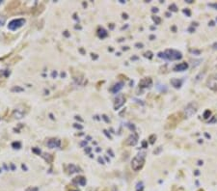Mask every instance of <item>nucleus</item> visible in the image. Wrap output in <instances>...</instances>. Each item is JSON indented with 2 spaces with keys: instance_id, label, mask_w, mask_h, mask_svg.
<instances>
[{
  "instance_id": "40",
  "label": "nucleus",
  "mask_w": 217,
  "mask_h": 191,
  "mask_svg": "<svg viewBox=\"0 0 217 191\" xmlns=\"http://www.w3.org/2000/svg\"><path fill=\"white\" fill-rule=\"evenodd\" d=\"M61 76H62V77H65V76H66V73H65V72H62V73H61Z\"/></svg>"
},
{
  "instance_id": "34",
  "label": "nucleus",
  "mask_w": 217,
  "mask_h": 191,
  "mask_svg": "<svg viewBox=\"0 0 217 191\" xmlns=\"http://www.w3.org/2000/svg\"><path fill=\"white\" fill-rule=\"evenodd\" d=\"M103 132H104V134H105V135H106L107 137H109L110 139H111V136H110V134H108V132H107L106 130H103Z\"/></svg>"
},
{
  "instance_id": "2",
  "label": "nucleus",
  "mask_w": 217,
  "mask_h": 191,
  "mask_svg": "<svg viewBox=\"0 0 217 191\" xmlns=\"http://www.w3.org/2000/svg\"><path fill=\"white\" fill-rule=\"evenodd\" d=\"M146 159V152H140L133 157L131 161V168L133 169V171L138 172L139 170L142 169V167L144 166Z\"/></svg>"
},
{
  "instance_id": "26",
  "label": "nucleus",
  "mask_w": 217,
  "mask_h": 191,
  "mask_svg": "<svg viewBox=\"0 0 217 191\" xmlns=\"http://www.w3.org/2000/svg\"><path fill=\"white\" fill-rule=\"evenodd\" d=\"M102 119H103L105 122H106V123H109V122H110V120L107 118V116H106V115H102Z\"/></svg>"
},
{
  "instance_id": "24",
  "label": "nucleus",
  "mask_w": 217,
  "mask_h": 191,
  "mask_svg": "<svg viewBox=\"0 0 217 191\" xmlns=\"http://www.w3.org/2000/svg\"><path fill=\"white\" fill-rule=\"evenodd\" d=\"M169 9H170V11H171V10L174 11V12H176V11H177V7H176V5H175V4L171 5V6L169 7Z\"/></svg>"
},
{
  "instance_id": "8",
  "label": "nucleus",
  "mask_w": 217,
  "mask_h": 191,
  "mask_svg": "<svg viewBox=\"0 0 217 191\" xmlns=\"http://www.w3.org/2000/svg\"><path fill=\"white\" fill-rule=\"evenodd\" d=\"M137 142H138V135L136 133H132L129 138L128 140H126V145H129V146H134L137 144Z\"/></svg>"
},
{
  "instance_id": "43",
  "label": "nucleus",
  "mask_w": 217,
  "mask_h": 191,
  "mask_svg": "<svg viewBox=\"0 0 217 191\" xmlns=\"http://www.w3.org/2000/svg\"><path fill=\"white\" fill-rule=\"evenodd\" d=\"M11 167H12L13 170H15V165H14V164H11Z\"/></svg>"
},
{
  "instance_id": "22",
  "label": "nucleus",
  "mask_w": 217,
  "mask_h": 191,
  "mask_svg": "<svg viewBox=\"0 0 217 191\" xmlns=\"http://www.w3.org/2000/svg\"><path fill=\"white\" fill-rule=\"evenodd\" d=\"M144 56L147 57V58H149V59H151V58L152 57V53L151 51H148V52H145L144 53Z\"/></svg>"
},
{
  "instance_id": "41",
  "label": "nucleus",
  "mask_w": 217,
  "mask_h": 191,
  "mask_svg": "<svg viewBox=\"0 0 217 191\" xmlns=\"http://www.w3.org/2000/svg\"><path fill=\"white\" fill-rule=\"evenodd\" d=\"M22 169L23 170H27V168H26V166L24 165V164H22Z\"/></svg>"
},
{
  "instance_id": "9",
  "label": "nucleus",
  "mask_w": 217,
  "mask_h": 191,
  "mask_svg": "<svg viewBox=\"0 0 217 191\" xmlns=\"http://www.w3.org/2000/svg\"><path fill=\"white\" fill-rule=\"evenodd\" d=\"M61 146V141L59 139H50L47 142V147L50 149H54V148H59Z\"/></svg>"
},
{
  "instance_id": "27",
  "label": "nucleus",
  "mask_w": 217,
  "mask_h": 191,
  "mask_svg": "<svg viewBox=\"0 0 217 191\" xmlns=\"http://www.w3.org/2000/svg\"><path fill=\"white\" fill-rule=\"evenodd\" d=\"M56 76H57V72H56V71L52 72V73H51V77H52V78H55Z\"/></svg>"
},
{
  "instance_id": "39",
  "label": "nucleus",
  "mask_w": 217,
  "mask_h": 191,
  "mask_svg": "<svg viewBox=\"0 0 217 191\" xmlns=\"http://www.w3.org/2000/svg\"><path fill=\"white\" fill-rule=\"evenodd\" d=\"M157 11H158V10H157V8H152V12H155V13H156Z\"/></svg>"
},
{
  "instance_id": "44",
  "label": "nucleus",
  "mask_w": 217,
  "mask_h": 191,
  "mask_svg": "<svg viewBox=\"0 0 217 191\" xmlns=\"http://www.w3.org/2000/svg\"><path fill=\"white\" fill-rule=\"evenodd\" d=\"M97 152H100V149H99V148H98V149H97Z\"/></svg>"
},
{
  "instance_id": "7",
  "label": "nucleus",
  "mask_w": 217,
  "mask_h": 191,
  "mask_svg": "<svg viewBox=\"0 0 217 191\" xmlns=\"http://www.w3.org/2000/svg\"><path fill=\"white\" fill-rule=\"evenodd\" d=\"M152 80L151 77H145L139 82V87L140 88H149L152 86Z\"/></svg>"
},
{
  "instance_id": "25",
  "label": "nucleus",
  "mask_w": 217,
  "mask_h": 191,
  "mask_svg": "<svg viewBox=\"0 0 217 191\" xmlns=\"http://www.w3.org/2000/svg\"><path fill=\"white\" fill-rule=\"evenodd\" d=\"M73 126H75V129H83V126H80V125H78V124H75V125H73Z\"/></svg>"
},
{
  "instance_id": "10",
  "label": "nucleus",
  "mask_w": 217,
  "mask_h": 191,
  "mask_svg": "<svg viewBox=\"0 0 217 191\" xmlns=\"http://www.w3.org/2000/svg\"><path fill=\"white\" fill-rule=\"evenodd\" d=\"M124 86H125V83L124 82H117L116 84H114L113 86H112V88H111V92H112L113 94H117V93H119L122 89L124 88Z\"/></svg>"
},
{
  "instance_id": "28",
  "label": "nucleus",
  "mask_w": 217,
  "mask_h": 191,
  "mask_svg": "<svg viewBox=\"0 0 217 191\" xmlns=\"http://www.w3.org/2000/svg\"><path fill=\"white\" fill-rule=\"evenodd\" d=\"M79 145H80V147H84V146H86V145H87V141H86V140H85V141H82V142H81Z\"/></svg>"
},
{
  "instance_id": "31",
  "label": "nucleus",
  "mask_w": 217,
  "mask_h": 191,
  "mask_svg": "<svg viewBox=\"0 0 217 191\" xmlns=\"http://www.w3.org/2000/svg\"><path fill=\"white\" fill-rule=\"evenodd\" d=\"M64 36L68 38V37H70V33H68V31H65V32H64Z\"/></svg>"
},
{
  "instance_id": "45",
  "label": "nucleus",
  "mask_w": 217,
  "mask_h": 191,
  "mask_svg": "<svg viewBox=\"0 0 217 191\" xmlns=\"http://www.w3.org/2000/svg\"><path fill=\"white\" fill-rule=\"evenodd\" d=\"M71 191H76V190H71Z\"/></svg>"
},
{
  "instance_id": "4",
  "label": "nucleus",
  "mask_w": 217,
  "mask_h": 191,
  "mask_svg": "<svg viewBox=\"0 0 217 191\" xmlns=\"http://www.w3.org/2000/svg\"><path fill=\"white\" fill-rule=\"evenodd\" d=\"M198 110V104L196 102H190L186 105V107L184 109V114L186 117H191L193 116Z\"/></svg>"
},
{
  "instance_id": "3",
  "label": "nucleus",
  "mask_w": 217,
  "mask_h": 191,
  "mask_svg": "<svg viewBox=\"0 0 217 191\" xmlns=\"http://www.w3.org/2000/svg\"><path fill=\"white\" fill-rule=\"evenodd\" d=\"M25 23V19L24 18H17V19H13L12 21H10L8 24V29L15 31L20 27H22Z\"/></svg>"
},
{
  "instance_id": "33",
  "label": "nucleus",
  "mask_w": 217,
  "mask_h": 191,
  "mask_svg": "<svg viewBox=\"0 0 217 191\" xmlns=\"http://www.w3.org/2000/svg\"><path fill=\"white\" fill-rule=\"evenodd\" d=\"M209 6H210V7H212V8L217 9V4H216V3H215V4H209Z\"/></svg>"
},
{
  "instance_id": "32",
  "label": "nucleus",
  "mask_w": 217,
  "mask_h": 191,
  "mask_svg": "<svg viewBox=\"0 0 217 191\" xmlns=\"http://www.w3.org/2000/svg\"><path fill=\"white\" fill-rule=\"evenodd\" d=\"M98 162L102 163V164H104V161H103V159L102 157H98Z\"/></svg>"
},
{
  "instance_id": "23",
  "label": "nucleus",
  "mask_w": 217,
  "mask_h": 191,
  "mask_svg": "<svg viewBox=\"0 0 217 191\" xmlns=\"http://www.w3.org/2000/svg\"><path fill=\"white\" fill-rule=\"evenodd\" d=\"M32 152H35V153H37V155H39V156L41 155V152H42L41 150H39V149H37V148H33V149H32Z\"/></svg>"
},
{
  "instance_id": "5",
  "label": "nucleus",
  "mask_w": 217,
  "mask_h": 191,
  "mask_svg": "<svg viewBox=\"0 0 217 191\" xmlns=\"http://www.w3.org/2000/svg\"><path fill=\"white\" fill-rule=\"evenodd\" d=\"M206 86L212 91H217V73L211 74L206 81Z\"/></svg>"
},
{
  "instance_id": "42",
  "label": "nucleus",
  "mask_w": 217,
  "mask_h": 191,
  "mask_svg": "<svg viewBox=\"0 0 217 191\" xmlns=\"http://www.w3.org/2000/svg\"><path fill=\"white\" fill-rule=\"evenodd\" d=\"M146 144H147V143H146V141H144V142H143V147H146Z\"/></svg>"
},
{
  "instance_id": "6",
  "label": "nucleus",
  "mask_w": 217,
  "mask_h": 191,
  "mask_svg": "<svg viewBox=\"0 0 217 191\" xmlns=\"http://www.w3.org/2000/svg\"><path fill=\"white\" fill-rule=\"evenodd\" d=\"M125 102V97L123 94H119L117 96V98L115 99V102H114V109L115 110H119V108H121Z\"/></svg>"
},
{
  "instance_id": "11",
  "label": "nucleus",
  "mask_w": 217,
  "mask_h": 191,
  "mask_svg": "<svg viewBox=\"0 0 217 191\" xmlns=\"http://www.w3.org/2000/svg\"><path fill=\"white\" fill-rule=\"evenodd\" d=\"M188 68V64L187 63H179L178 65L174 68V71L175 72H183V71H186Z\"/></svg>"
},
{
  "instance_id": "36",
  "label": "nucleus",
  "mask_w": 217,
  "mask_h": 191,
  "mask_svg": "<svg viewBox=\"0 0 217 191\" xmlns=\"http://www.w3.org/2000/svg\"><path fill=\"white\" fill-rule=\"evenodd\" d=\"M75 119H76V120H78V121H80V122H83V120H82V119H81L79 116H75Z\"/></svg>"
},
{
  "instance_id": "20",
  "label": "nucleus",
  "mask_w": 217,
  "mask_h": 191,
  "mask_svg": "<svg viewBox=\"0 0 217 191\" xmlns=\"http://www.w3.org/2000/svg\"><path fill=\"white\" fill-rule=\"evenodd\" d=\"M5 21H6V18H5V17H3V15L0 14V26H3L5 24Z\"/></svg>"
},
{
  "instance_id": "19",
  "label": "nucleus",
  "mask_w": 217,
  "mask_h": 191,
  "mask_svg": "<svg viewBox=\"0 0 217 191\" xmlns=\"http://www.w3.org/2000/svg\"><path fill=\"white\" fill-rule=\"evenodd\" d=\"M142 190H143V183L140 182L136 185V191H142Z\"/></svg>"
},
{
  "instance_id": "37",
  "label": "nucleus",
  "mask_w": 217,
  "mask_h": 191,
  "mask_svg": "<svg viewBox=\"0 0 217 191\" xmlns=\"http://www.w3.org/2000/svg\"><path fill=\"white\" fill-rule=\"evenodd\" d=\"M92 58H93V59H98L97 54H92Z\"/></svg>"
},
{
  "instance_id": "21",
  "label": "nucleus",
  "mask_w": 217,
  "mask_h": 191,
  "mask_svg": "<svg viewBox=\"0 0 217 191\" xmlns=\"http://www.w3.org/2000/svg\"><path fill=\"white\" fill-rule=\"evenodd\" d=\"M152 20L155 21V24H159L160 23V21H161V19L158 18V17H152Z\"/></svg>"
},
{
  "instance_id": "30",
  "label": "nucleus",
  "mask_w": 217,
  "mask_h": 191,
  "mask_svg": "<svg viewBox=\"0 0 217 191\" xmlns=\"http://www.w3.org/2000/svg\"><path fill=\"white\" fill-rule=\"evenodd\" d=\"M135 46H137L138 49H142V47H143V44H136Z\"/></svg>"
},
{
  "instance_id": "14",
  "label": "nucleus",
  "mask_w": 217,
  "mask_h": 191,
  "mask_svg": "<svg viewBox=\"0 0 217 191\" xmlns=\"http://www.w3.org/2000/svg\"><path fill=\"white\" fill-rule=\"evenodd\" d=\"M79 169L77 166L75 165H73V164H70V165L68 166V171L70 174H73V173H75V172H79Z\"/></svg>"
},
{
  "instance_id": "12",
  "label": "nucleus",
  "mask_w": 217,
  "mask_h": 191,
  "mask_svg": "<svg viewBox=\"0 0 217 191\" xmlns=\"http://www.w3.org/2000/svg\"><path fill=\"white\" fill-rule=\"evenodd\" d=\"M171 84L175 88H181L182 84V80H181V79H179V78H173V79H171Z\"/></svg>"
},
{
  "instance_id": "38",
  "label": "nucleus",
  "mask_w": 217,
  "mask_h": 191,
  "mask_svg": "<svg viewBox=\"0 0 217 191\" xmlns=\"http://www.w3.org/2000/svg\"><path fill=\"white\" fill-rule=\"evenodd\" d=\"M213 49H217V42H215L213 45Z\"/></svg>"
},
{
  "instance_id": "1",
  "label": "nucleus",
  "mask_w": 217,
  "mask_h": 191,
  "mask_svg": "<svg viewBox=\"0 0 217 191\" xmlns=\"http://www.w3.org/2000/svg\"><path fill=\"white\" fill-rule=\"evenodd\" d=\"M157 55L159 58H162V59H165L168 61H177L182 59V53L176 49H167L163 52H159Z\"/></svg>"
},
{
  "instance_id": "35",
  "label": "nucleus",
  "mask_w": 217,
  "mask_h": 191,
  "mask_svg": "<svg viewBox=\"0 0 217 191\" xmlns=\"http://www.w3.org/2000/svg\"><path fill=\"white\" fill-rule=\"evenodd\" d=\"M90 152H91V148H87V149H85V152L89 153Z\"/></svg>"
},
{
  "instance_id": "13",
  "label": "nucleus",
  "mask_w": 217,
  "mask_h": 191,
  "mask_svg": "<svg viewBox=\"0 0 217 191\" xmlns=\"http://www.w3.org/2000/svg\"><path fill=\"white\" fill-rule=\"evenodd\" d=\"M98 36L100 39H104L108 36V33L106 32V30L102 27V28H98Z\"/></svg>"
},
{
  "instance_id": "46",
  "label": "nucleus",
  "mask_w": 217,
  "mask_h": 191,
  "mask_svg": "<svg viewBox=\"0 0 217 191\" xmlns=\"http://www.w3.org/2000/svg\"><path fill=\"white\" fill-rule=\"evenodd\" d=\"M1 3H2V1H0V4H1Z\"/></svg>"
},
{
  "instance_id": "16",
  "label": "nucleus",
  "mask_w": 217,
  "mask_h": 191,
  "mask_svg": "<svg viewBox=\"0 0 217 191\" xmlns=\"http://www.w3.org/2000/svg\"><path fill=\"white\" fill-rule=\"evenodd\" d=\"M13 116L15 117V119H22V117H23V112H22V111H19L18 109H17V110L14 111Z\"/></svg>"
},
{
  "instance_id": "17",
  "label": "nucleus",
  "mask_w": 217,
  "mask_h": 191,
  "mask_svg": "<svg viewBox=\"0 0 217 191\" xmlns=\"http://www.w3.org/2000/svg\"><path fill=\"white\" fill-rule=\"evenodd\" d=\"M12 91H13V92H17V93H18V92H23V91H24V89L22 88V87H19V86H15V87L12 88Z\"/></svg>"
},
{
  "instance_id": "18",
  "label": "nucleus",
  "mask_w": 217,
  "mask_h": 191,
  "mask_svg": "<svg viewBox=\"0 0 217 191\" xmlns=\"http://www.w3.org/2000/svg\"><path fill=\"white\" fill-rule=\"evenodd\" d=\"M12 147L14 148V149H20L22 148V144H20V142H13L12 143Z\"/></svg>"
},
{
  "instance_id": "29",
  "label": "nucleus",
  "mask_w": 217,
  "mask_h": 191,
  "mask_svg": "<svg viewBox=\"0 0 217 191\" xmlns=\"http://www.w3.org/2000/svg\"><path fill=\"white\" fill-rule=\"evenodd\" d=\"M39 189L37 188V187H31V188H28L27 191H38Z\"/></svg>"
},
{
  "instance_id": "15",
  "label": "nucleus",
  "mask_w": 217,
  "mask_h": 191,
  "mask_svg": "<svg viewBox=\"0 0 217 191\" xmlns=\"http://www.w3.org/2000/svg\"><path fill=\"white\" fill-rule=\"evenodd\" d=\"M73 183H78V184L82 185V186H84V185L86 184V179L83 178V177L75 178V179H73Z\"/></svg>"
}]
</instances>
